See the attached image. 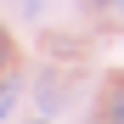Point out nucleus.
<instances>
[{
  "label": "nucleus",
  "mask_w": 124,
  "mask_h": 124,
  "mask_svg": "<svg viewBox=\"0 0 124 124\" xmlns=\"http://www.w3.org/2000/svg\"><path fill=\"white\" fill-rule=\"evenodd\" d=\"M17 107V79H0V118Z\"/></svg>",
  "instance_id": "obj_2"
},
{
  "label": "nucleus",
  "mask_w": 124,
  "mask_h": 124,
  "mask_svg": "<svg viewBox=\"0 0 124 124\" xmlns=\"http://www.w3.org/2000/svg\"><path fill=\"white\" fill-rule=\"evenodd\" d=\"M107 124H124V79H118L113 96H107Z\"/></svg>",
  "instance_id": "obj_1"
},
{
  "label": "nucleus",
  "mask_w": 124,
  "mask_h": 124,
  "mask_svg": "<svg viewBox=\"0 0 124 124\" xmlns=\"http://www.w3.org/2000/svg\"><path fill=\"white\" fill-rule=\"evenodd\" d=\"M11 62H17V45H11V34H6V28H0V73H6Z\"/></svg>",
  "instance_id": "obj_3"
},
{
  "label": "nucleus",
  "mask_w": 124,
  "mask_h": 124,
  "mask_svg": "<svg viewBox=\"0 0 124 124\" xmlns=\"http://www.w3.org/2000/svg\"><path fill=\"white\" fill-rule=\"evenodd\" d=\"M39 124H45V118H39Z\"/></svg>",
  "instance_id": "obj_5"
},
{
  "label": "nucleus",
  "mask_w": 124,
  "mask_h": 124,
  "mask_svg": "<svg viewBox=\"0 0 124 124\" xmlns=\"http://www.w3.org/2000/svg\"><path fill=\"white\" fill-rule=\"evenodd\" d=\"M101 11H107V17H124V0H101Z\"/></svg>",
  "instance_id": "obj_4"
}]
</instances>
